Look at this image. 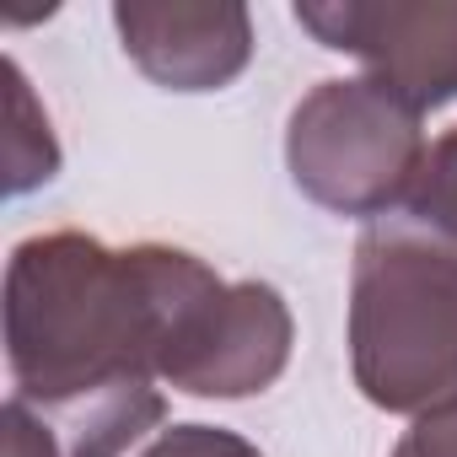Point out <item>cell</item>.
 Instances as JSON below:
<instances>
[{
    "label": "cell",
    "instance_id": "4",
    "mask_svg": "<svg viewBox=\"0 0 457 457\" xmlns=\"http://www.w3.org/2000/svg\"><path fill=\"white\" fill-rule=\"evenodd\" d=\"M296 318L270 280L210 275L172 323L162 382L188 398H253L291 366Z\"/></svg>",
    "mask_w": 457,
    "mask_h": 457
},
{
    "label": "cell",
    "instance_id": "10",
    "mask_svg": "<svg viewBox=\"0 0 457 457\" xmlns=\"http://www.w3.org/2000/svg\"><path fill=\"white\" fill-rule=\"evenodd\" d=\"M393 457H457V403L420 414V420L398 436Z\"/></svg>",
    "mask_w": 457,
    "mask_h": 457
},
{
    "label": "cell",
    "instance_id": "8",
    "mask_svg": "<svg viewBox=\"0 0 457 457\" xmlns=\"http://www.w3.org/2000/svg\"><path fill=\"white\" fill-rule=\"evenodd\" d=\"M409 220L425 226V232L457 243V124L446 135L430 140L425 151V167L414 178V194H409Z\"/></svg>",
    "mask_w": 457,
    "mask_h": 457
},
{
    "label": "cell",
    "instance_id": "9",
    "mask_svg": "<svg viewBox=\"0 0 457 457\" xmlns=\"http://www.w3.org/2000/svg\"><path fill=\"white\" fill-rule=\"evenodd\" d=\"M140 457H264L248 436H237V430H226V425H172V430H162Z\"/></svg>",
    "mask_w": 457,
    "mask_h": 457
},
{
    "label": "cell",
    "instance_id": "2",
    "mask_svg": "<svg viewBox=\"0 0 457 457\" xmlns=\"http://www.w3.org/2000/svg\"><path fill=\"white\" fill-rule=\"evenodd\" d=\"M350 377L382 414L457 403V243L377 220L350 264Z\"/></svg>",
    "mask_w": 457,
    "mask_h": 457
},
{
    "label": "cell",
    "instance_id": "6",
    "mask_svg": "<svg viewBox=\"0 0 457 457\" xmlns=\"http://www.w3.org/2000/svg\"><path fill=\"white\" fill-rule=\"evenodd\" d=\"M113 28L135 71L167 92H220L253 65V17L237 0H119Z\"/></svg>",
    "mask_w": 457,
    "mask_h": 457
},
{
    "label": "cell",
    "instance_id": "1",
    "mask_svg": "<svg viewBox=\"0 0 457 457\" xmlns=\"http://www.w3.org/2000/svg\"><path fill=\"white\" fill-rule=\"evenodd\" d=\"M215 270L172 243L38 232L6 264V457H124L167 420L162 350Z\"/></svg>",
    "mask_w": 457,
    "mask_h": 457
},
{
    "label": "cell",
    "instance_id": "7",
    "mask_svg": "<svg viewBox=\"0 0 457 457\" xmlns=\"http://www.w3.org/2000/svg\"><path fill=\"white\" fill-rule=\"evenodd\" d=\"M60 172V145L49 129V113L38 108L28 76L17 60H6V194H28Z\"/></svg>",
    "mask_w": 457,
    "mask_h": 457
},
{
    "label": "cell",
    "instance_id": "5",
    "mask_svg": "<svg viewBox=\"0 0 457 457\" xmlns=\"http://www.w3.org/2000/svg\"><path fill=\"white\" fill-rule=\"evenodd\" d=\"M296 22L414 113L457 103V0H296Z\"/></svg>",
    "mask_w": 457,
    "mask_h": 457
},
{
    "label": "cell",
    "instance_id": "3",
    "mask_svg": "<svg viewBox=\"0 0 457 457\" xmlns=\"http://www.w3.org/2000/svg\"><path fill=\"white\" fill-rule=\"evenodd\" d=\"M425 113L377 87L371 76L318 81L286 119L291 183L328 215L382 220L409 204L425 167Z\"/></svg>",
    "mask_w": 457,
    "mask_h": 457
}]
</instances>
